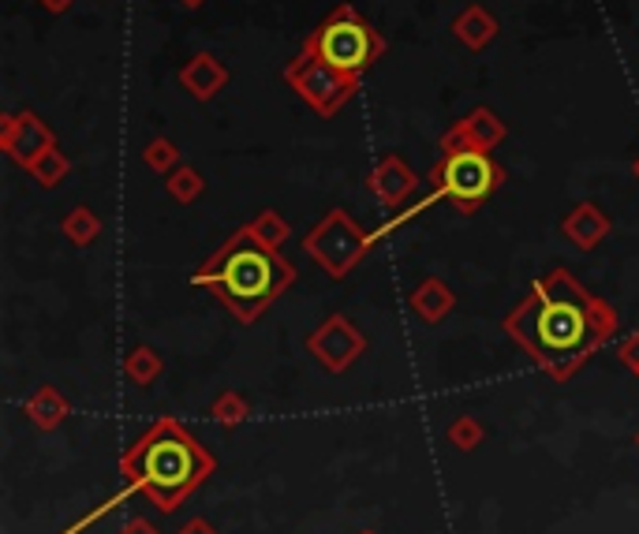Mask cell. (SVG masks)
<instances>
[{"label":"cell","instance_id":"cell-1","mask_svg":"<svg viewBox=\"0 0 639 534\" xmlns=\"http://www.w3.org/2000/svg\"><path fill=\"white\" fill-rule=\"evenodd\" d=\"M617 318L602 300L584 292L565 269H553L535 284L532 300L520 303L516 315L504 318V329L550 370L565 378L613 333Z\"/></svg>","mask_w":639,"mask_h":534},{"label":"cell","instance_id":"cell-2","mask_svg":"<svg viewBox=\"0 0 639 534\" xmlns=\"http://www.w3.org/2000/svg\"><path fill=\"white\" fill-rule=\"evenodd\" d=\"M195 284H209L240 321H255L284 288L292 284V266L277 247L240 228L214 258L195 274Z\"/></svg>","mask_w":639,"mask_h":534},{"label":"cell","instance_id":"cell-3","mask_svg":"<svg viewBox=\"0 0 639 534\" xmlns=\"http://www.w3.org/2000/svg\"><path fill=\"white\" fill-rule=\"evenodd\" d=\"M209 471H214V456L172 419H162L124 453V474L162 512H172Z\"/></svg>","mask_w":639,"mask_h":534},{"label":"cell","instance_id":"cell-4","mask_svg":"<svg viewBox=\"0 0 639 534\" xmlns=\"http://www.w3.org/2000/svg\"><path fill=\"white\" fill-rule=\"evenodd\" d=\"M303 53L318 61L344 67L352 75H363L378 56L385 53V38L378 34L352 4H336L315 30L303 41Z\"/></svg>","mask_w":639,"mask_h":534},{"label":"cell","instance_id":"cell-5","mask_svg":"<svg viewBox=\"0 0 639 534\" xmlns=\"http://www.w3.org/2000/svg\"><path fill=\"white\" fill-rule=\"evenodd\" d=\"M501 168L494 165L490 154L483 150H464V154H445L431 168V194L434 202L445 199L460 214H475L494 191L501 188Z\"/></svg>","mask_w":639,"mask_h":534},{"label":"cell","instance_id":"cell-6","mask_svg":"<svg viewBox=\"0 0 639 534\" xmlns=\"http://www.w3.org/2000/svg\"><path fill=\"white\" fill-rule=\"evenodd\" d=\"M284 82H289L318 116H333V113H341L344 101L356 94L359 75L318 61V56L299 49V56H292L289 67H284Z\"/></svg>","mask_w":639,"mask_h":534},{"label":"cell","instance_id":"cell-7","mask_svg":"<svg viewBox=\"0 0 639 534\" xmlns=\"http://www.w3.org/2000/svg\"><path fill=\"white\" fill-rule=\"evenodd\" d=\"M303 247L310 251V258L325 269L330 277H348L356 269V262L363 258L370 247V232H363L359 225H352V217L344 209H330L315 228L307 232Z\"/></svg>","mask_w":639,"mask_h":534},{"label":"cell","instance_id":"cell-8","mask_svg":"<svg viewBox=\"0 0 639 534\" xmlns=\"http://www.w3.org/2000/svg\"><path fill=\"white\" fill-rule=\"evenodd\" d=\"M307 347L330 374H341V370H348L352 363L367 352V336L359 333L344 315H333L330 321H322V326L307 336Z\"/></svg>","mask_w":639,"mask_h":534},{"label":"cell","instance_id":"cell-9","mask_svg":"<svg viewBox=\"0 0 639 534\" xmlns=\"http://www.w3.org/2000/svg\"><path fill=\"white\" fill-rule=\"evenodd\" d=\"M0 147H4V154L12 157L15 165L30 168L41 154H49V150L56 147V139L38 113H8L4 131H0Z\"/></svg>","mask_w":639,"mask_h":534},{"label":"cell","instance_id":"cell-10","mask_svg":"<svg viewBox=\"0 0 639 534\" xmlns=\"http://www.w3.org/2000/svg\"><path fill=\"white\" fill-rule=\"evenodd\" d=\"M419 188L416 173L408 168V161L397 157V154H385L382 161L374 165V173H370V191L382 199V206H400L404 199H408L411 191Z\"/></svg>","mask_w":639,"mask_h":534},{"label":"cell","instance_id":"cell-11","mask_svg":"<svg viewBox=\"0 0 639 534\" xmlns=\"http://www.w3.org/2000/svg\"><path fill=\"white\" fill-rule=\"evenodd\" d=\"M180 87L195 101H209L229 87V67L217 61L214 53H199L180 67Z\"/></svg>","mask_w":639,"mask_h":534},{"label":"cell","instance_id":"cell-12","mask_svg":"<svg viewBox=\"0 0 639 534\" xmlns=\"http://www.w3.org/2000/svg\"><path fill=\"white\" fill-rule=\"evenodd\" d=\"M561 232H565L579 251H595L605 236H610V217H605L595 202H579V206L561 220Z\"/></svg>","mask_w":639,"mask_h":534},{"label":"cell","instance_id":"cell-13","mask_svg":"<svg viewBox=\"0 0 639 534\" xmlns=\"http://www.w3.org/2000/svg\"><path fill=\"white\" fill-rule=\"evenodd\" d=\"M498 30L501 27H498V20H494V12L483 4H468L464 12L452 20V34H457V41L464 49H471V53H483V49L498 38Z\"/></svg>","mask_w":639,"mask_h":534},{"label":"cell","instance_id":"cell-14","mask_svg":"<svg viewBox=\"0 0 639 534\" xmlns=\"http://www.w3.org/2000/svg\"><path fill=\"white\" fill-rule=\"evenodd\" d=\"M457 131L464 135L468 150H483V154H490V150L504 139V120H498V113H494V109L478 105L457 124Z\"/></svg>","mask_w":639,"mask_h":534},{"label":"cell","instance_id":"cell-15","mask_svg":"<svg viewBox=\"0 0 639 534\" xmlns=\"http://www.w3.org/2000/svg\"><path fill=\"white\" fill-rule=\"evenodd\" d=\"M457 307V295L449 292L437 277H431V281H423L411 292V310H416L423 321H442L449 310Z\"/></svg>","mask_w":639,"mask_h":534},{"label":"cell","instance_id":"cell-16","mask_svg":"<svg viewBox=\"0 0 639 534\" xmlns=\"http://www.w3.org/2000/svg\"><path fill=\"white\" fill-rule=\"evenodd\" d=\"M27 415L34 422H38L41 430H49V427H56V422L67 415V404H64V396L56 393L53 385H41L38 393L27 400Z\"/></svg>","mask_w":639,"mask_h":534},{"label":"cell","instance_id":"cell-17","mask_svg":"<svg viewBox=\"0 0 639 534\" xmlns=\"http://www.w3.org/2000/svg\"><path fill=\"white\" fill-rule=\"evenodd\" d=\"M64 236L75 243V247H87V243H94L101 236V220L90 214V206H75L72 214L61 220Z\"/></svg>","mask_w":639,"mask_h":534},{"label":"cell","instance_id":"cell-18","mask_svg":"<svg viewBox=\"0 0 639 534\" xmlns=\"http://www.w3.org/2000/svg\"><path fill=\"white\" fill-rule=\"evenodd\" d=\"M165 188H168V194H172L176 202H195L199 194L206 191V180H202L199 168L180 165V168H172V173H168Z\"/></svg>","mask_w":639,"mask_h":534},{"label":"cell","instance_id":"cell-19","mask_svg":"<svg viewBox=\"0 0 639 534\" xmlns=\"http://www.w3.org/2000/svg\"><path fill=\"white\" fill-rule=\"evenodd\" d=\"M67 168H72V165H67V157L61 154V147H53L49 154H41L38 161H34L27 173L41 183V188H56V183H64Z\"/></svg>","mask_w":639,"mask_h":534},{"label":"cell","instance_id":"cell-20","mask_svg":"<svg viewBox=\"0 0 639 534\" xmlns=\"http://www.w3.org/2000/svg\"><path fill=\"white\" fill-rule=\"evenodd\" d=\"M142 161H146L154 173H172V168H180L183 161H180V150H176V142L172 139H165V135H157V139H150L146 142V150H142Z\"/></svg>","mask_w":639,"mask_h":534},{"label":"cell","instance_id":"cell-21","mask_svg":"<svg viewBox=\"0 0 639 534\" xmlns=\"http://www.w3.org/2000/svg\"><path fill=\"white\" fill-rule=\"evenodd\" d=\"M124 370H128L131 381H139V385H150L157 374H162V359H157L154 347H135L128 355V363H124Z\"/></svg>","mask_w":639,"mask_h":534},{"label":"cell","instance_id":"cell-22","mask_svg":"<svg viewBox=\"0 0 639 534\" xmlns=\"http://www.w3.org/2000/svg\"><path fill=\"white\" fill-rule=\"evenodd\" d=\"M247 228H251V232H255L263 243H269V247H277V243H281L284 236H289V220L277 214V209H263V214L251 220Z\"/></svg>","mask_w":639,"mask_h":534},{"label":"cell","instance_id":"cell-23","mask_svg":"<svg viewBox=\"0 0 639 534\" xmlns=\"http://www.w3.org/2000/svg\"><path fill=\"white\" fill-rule=\"evenodd\" d=\"M243 415H247V404L235 393H225L221 400L214 404V419H221V422H235V419H243Z\"/></svg>","mask_w":639,"mask_h":534},{"label":"cell","instance_id":"cell-24","mask_svg":"<svg viewBox=\"0 0 639 534\" xmlns=\"http://www.w3.org/2000/svg\"><path fill=\"white\" fill-rule=\"evenodd\" d=\"M621 363H625L628 370H632V374H639V336H632V341H625L621 344Z\"/></svg>","mask_w":639,"mask_h":534},{"label":"cell","instance_id":"cell-25","mask_svg":"<svg viewBox=\"0 0 639 534\" xmlns=\"http://www.w3.org/2000/svg\"><path fill=\"white\" fill-rule=\"evenodd\" d=\"M452 441H460V445H471V441H475L478 437V430H475V422H460V427L457 430H452V434H449Z\"/></svg>","mask_w":639,"mask_h":534},{"label":"cell","instance_id":"cell-26","mask_svg":"<svg viewBox=\"0 0 639 534\" xmlns=\"http://www.w3.org/2000/svg\"><path fill=\"white\" fill-rule=\"evenodd\" d=\"M41 8H46V12H67V8H72V0H38Z\"/></svg>","mask_w":639,"mask_h":534},{"label":"cell","instance_id":"cell-27","mask_svg":"<svg viewBox=\"0 0 639 534\" xmlns=\"http://www.w3.org/2000/svg\"><path fill=\"white\" fill-rule=\"evenodd\" d=\"M128 534H154V527H146V523H131Z\"/></svg>","mask_w":639,"mask_h":534},{"label":"cell","instance_id":"cell-28","mask_svg":"<svg viewBox=\"0 0 639 534\" xmlns=\"http://www.w3.org/2000/svg\"><path fill=\"white\" fill-rule=\"evenodd\" d=\"M183 534H214V531H209V527H206V523H191V527H188V531H183Z\"/></svg>","mask_w":639,"mask_h":534},{"label":"cell","instance_id":"cell-29","mask_svg":"<svg viewBox=\"0 0 639 534\" xmlns=\"http://www.w3.org/2000/svg\"><path fill=\"white\" fill-rule=\"evenodd\" d=\"M180 4H183V8H202L206 0H180Z\"/></svg>","mask_w":639,"mask_h":534},{"label":"cell","instance_id":"cell-30","mask_svg":"<svg viewBox=\"0 0 639 534\" xmlns=\"http://www.w3.org/2000/svg\"><path fill=\"white\" fill-rule=\"evenodd\" d=\"M632 173H636V180H639V157L632 161Z\"/></svg>","mask_w":639,"mask_h":534}]
</instances>
